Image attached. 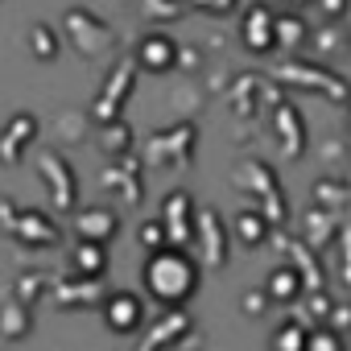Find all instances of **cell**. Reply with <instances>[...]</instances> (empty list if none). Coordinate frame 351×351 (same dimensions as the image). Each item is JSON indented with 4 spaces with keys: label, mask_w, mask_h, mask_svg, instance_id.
Wrapping results in <instances>:
<instances>
[{
    "label": "cell",
    "mask_w": 351,
    "mask_h": 351,
    "mask_svg": "<svg viewBox=\"0 0 351 351\" xmlns=\"http://www.w3.org/2000/svg\"><path fill=\"white\" fill-rule=\"evenodd\" d=\"M141 281H145V289H149L153 302H161V306H182L199 289V265L178 244H169V248L149 252Z\"/></svg>",
    "instance_id": "cell-1"
},
{
    "label": "cell",
    "mask_w": 351,
    "mask_h": 351,
    "mask_svg": "<svg viewBox=\"0 0 351 351\" xmlns=\"http://www.w3.org/2000/svg\"><path fill=\"white\" fill-rule=\"evenodd\" d=\"M244 46L252 54H265L277 46V13L269 5H252L244 13Z\"/></svg>",
    "instance_id": "cell-2"
},
{
    "label": "cell",
    "mask_w": 351,
    "mask_h": 351,
    "mask_svg": "<svg viewBox=\"0 0 351 351\" xmlns=\"http://www.w3.org/2000/svg\"><path fill=\"white\" fill-rule=\"evenodd\" d=\"M104 322L116 330V335H132L141 322H145V302L136 293H112L104 302Z\"/></svg>",
    "instance_id": "cell-3"
},
{
    "label": "cell",
    "mask_w": 351,
    "mask_h": 351,
    "mask_svg": "<svg viewBox=\"0 0 351 351\" xmlns=\"http://www.w3.org/2000/svg\"><path fill=\"white\" fill-rule=\"evenodd\" d=\"M136 62L153 75H165L173 71V62H178V46H173L169 34H145L141 46H136Z\"/></svg>",
    "instance_id": "cell-4"
},
{
    "label": "cell",
    "mask_w": 351,
    "mask_h": 351,
    "mask_svg": "<svg viewBox=\"0 0 351 351\" xmlns=\"http://www.w3.org/2000/svg\"><path fill=\"white\" fill-rule=\"evenodd\" d=\"M75 232H79V240H99V244H108V240L120 232V219H116L112 207H87V211L75 215Z\"/></svg>",
    "instance_id": "cell-5"
},
{
    "label": "cell",
    "mask_w": 351,
    "mask_h": 351,
    "mask_svg": "<svg viewBox=\"0 0 351 351\" xmlns=\"http://www.w3.org/2000/svg\"><path fill=\"white\" fill-rule=\"evenodd\" d=\"M265 293H269V302H281V306L298 302V298H302V273H298V269H289V265L273 269V273H269V281H265Z\"/></svg>",
    "instance_id": "cell-6"
},
{
    "label": "cell",
    "mask_w": 351,
    "mask_h": 351,
    "mask_svg": "<svg viewBox=\"0 0 351 351\" xmlns=\"http://www.w3.org/2000/svg\"><path fill=\"white\" fill-rule=\"evenodd\" d=\"M182 219H191V195H169L165 199V232L173 244H186L191 240V228H182Z\"/></svg>",
    "instance_id": "cell-7"
},
{
    "label": "cell",
    "mask_w": 351,
    "mask_h": 351,
    "mask_svg": "<svg viewBox=\"0 0 351 351\" xmlns=\"http://www.w3.org/2000/svg\"><path fill=\"white\" fill-rule=\"evenodd\" d=\"M42 169H46L50 186L58 182V207H75V203H71V199H75V178L66 173V161L54 157V153H46V157H42Z\"/></svg>",
    "instance_id": "cell-8"
},
{
    "label": "cell",
    "mask_w": 351,
    "mask_h": 351,
    "mask_svg": "<svg viewBox=\"0 0 351 351\" xmlns=\"http://www.w3.org/2000/svg\"><path fill=\"white\" fill-rule=\"evenodd\" d=\"M75 269H79L83 277H99V273L108 269L104 244H99V240H79V244H75Z\"/></svg>",
    "instance_id": "cell-9"
},
{
    "label": "cell",
    "mask_w": 351,
    "mask_h": 351,
    "mask_svg": "<svg viewBox=\"0 0 351 351\" xmlns=\"http://www.w3.org/2000/svg\"><path fill=\"white\" fill-rule=\"evenodd\" d=\"M34 132H38V120H34L29 112H25V116H13V124L5 128V141H0V153H5V161L13 157V145L25 149V145L34 141Z\"/></svg>",
    "instance_id": "cell-10"
},
{
    "label": "cell",
    "mask_w": 351,
    "mask_h": 351,
    "mask_svg": "<svg viewBox=\"0 0 351 351\" xmlns=\"http://www.w3.org/2000/svg\"><path fill=\"white\" fill-rule=\"evenodd\" d=\"M265 236H269V219H265L261 211H240V215H236V240H240V244L256 248Z\"/></svg>",
    "instance_id": "cell-11"
},
{
    "label": "cell",
    "mask_w": 351,
    "mask_h": 351,
    "mask_svg": "<svg viewBox=\"0 0 351 351\" xmlns=\"http://www.w3.org/2000/svg\"><path fill=\"white\" fill-rule=\"evenodd\" d=\"M310 347V330L302 322H281L273 330V351H306Z\"/></svg>",
    "instance_id": "cell-12"
},
{
    "label": "cell",
    "mask_w": 351,
    "mask_h": 351,
    "mask_svg": "<svg viewBox=\"0 0 351 351\" xmlns=\"http://www.w3.org/2000/svg\"><path fill=\"white\" fill-rule=\"evenodd\" d=\"M29 50H34L42 62H50V58L58 54V34H54L50 25H42V21H38V25L29 29Z\"/></svg>",
    "instance_id": "cell-13"
},
{
    "label": "cell",
    "mask_w": 351,
    "mask_h": 351,
    "mask_svg": "<svg viewBox=\"0 0 351 351\" xmlns=\"http://www.w3.org/2000/svg\"><path fill=\"white\" fill-rule=\"evenodd\" d=\"M17 223H25V232H21V236H25L29 244H54V240H58V228H50V223H46L42 215H34V211H25Z\"/></svg>",
    "instance_id": "cell-14"
},
{
    "label": "cell",
    "mask_w": 351,
    "mask_h": 351,
    "mask_svg": "<svg viewBox=\"0 0 351 351\" xmlns=\"http://www.w3.org/2000/svg\"><path fill=\"white\" fill-rule=\"evenodd\" d=\"M302 38H306V21H302V17H293V13L277 17V42H285V46H298Z\"/></svg>",
    "instance_id": "cell-15"
},
{
    "label": "cell",
    "mask_w": 351,
    "mask_h": 351,
    "mask_svg": "<svg viewBox=\"0 0 351 351\" xmlns=\"http://www.w3.org/2000/svg\"><path fill=\"white\" fill-rule=\"evenodd\" d=\"M141 244H145L149 252H157V248H169L173 240H169V232H165V223L157 219V223H145V228H141Z\"/></svg>",
    "instance_id": "cell-16"
},
{
    "label": "cell",
    "mask_w": 351,
    "mask_h": 351,
    "mask_svg": "<svg viewBox=\"0 0 351 351\" xmlns=\"http://www.w3.org/2000/svg\"><path fill=\"white\" fill-rule=\"evenodd\" d=\"M306 351H343L339 330H310V347Z\"/></svg>",
    "instance_id": "cell-17"
},
{
    "label": "cell",
    "mask_w": 351,
    "mask_h": 351,
    "mask_svg": "<svg viewBox=\"0 0 351 351\" xmlns=\"http://www.w3.org/2000/svg\"><path fill=\"white\" fill-rule=\"evenodd\" d=\"M318 9H322V17H343L347 0H318Z\"/></svg>",
    "instance_id": "cell-18"
},
{
    "label": "cell",
    "mask_w": 351,
    "mask_h": 351,
    "mask_svg": "<svg viewBox=\"0 0 351 351\" xmlns=\"http://www.w3.org/2000/svg\"><path fill=\"white\" fill-rule=\"evenodd\" d=\"M265 298H269V293H248V298H244V310H248V314H261V310H265Z\"/></svg>",
    "instance_id": "cell-19"
},
{
    "label": "cell",
    "mask_w": 351,
    "mask_h": 351,
    "mask_svg": "<svg viewBox=\"0 0 351 351\" xmlns=\"http://www.w3.org/2000/svg\"><path fill=\"white\" fill-rule=\"evenodd\" d=\"M347 128H351V104H347Z\"/></svg>",
    "instance_id": "cell-20"
},
{
    "label": "cell",
    "mask_w": 351,
    "mask_h": 351,
    "mask_svg": "<svg viewBox=\"0 0 351 351\" xmlns=\"http://www.w3.org/2000/svg\"><path fill=\"white\" fill-rule=\"evenodd\" d=\"M289 5H310V0H289Z\"/></svg>",
    "instance_id": "cell-21"
}]
</instances>
